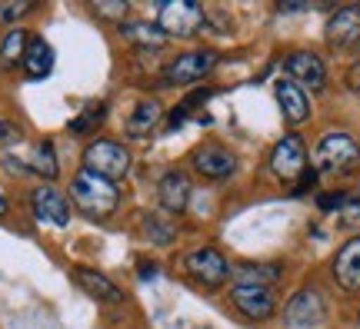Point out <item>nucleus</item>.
Masks as SVG:
<instances>
[{
    "mask_svg": "<svg viewBox=\"0 0 360 329\" xmlns=\"http://www.w3.org/2000/svg\"><path fill=\"white\" fill-rule=\"evenodd\" d=\"M70 203L84 216H90V220H107L120 206V187L114 180L101 177V173H90V170L80 166L74 173V180H70Z\"/></svg>",
    "mask_w": 360,
    "mask_h": 329,
    "instance_id": "f257e3e1",
    "label": "nucleus"
},
{
    "mask_svg": "<svg viewBox=\"0 0 360 329\" xmlns=\"http://www.w3.org/2000/svg\"><path fill=\"white\" fill-rule=\"evenodd\" d=\"M24 70L30 80H47L53 70V51L51 43L44 37H30V43H27V53H24Z\"/></svg>",
    "mask_w": 360,
    "mask_h": 329,
    "instance_id": "6ab92c4d",
    "label": "nucleus"
},
{
    "mask_svg": "<svg viewBox=\"0 0 360 329\" xmlns=\"http://www.w3.org/2000/svg\"><path fill=\"white\" fill-rule=\"evenodd\" d=\"M103 116H107V107H103V103H90L84 114L74 116V120L67 123V130H70L74 137H87V133H94V130L103 123Z\"/></svg>",
    "mask_w": 360,
    "mask_h": 329,
    "instance_id": "b1692460",
    "label": "nucleus"
},
{
    "mask_svg": "<svg viewBox=\"0 0 360 329\" xmlns=\"http://www.w3.org/2000/svg\"><path fill=\"white\" fill-rule=\"evenodd\" d=\"M157 27L177 40H191L204 30V7L193 0H170L157 7Z\"/></svg>",
    "mask_w": 360,
    "mask_h": 329,
    "instance_id": "423d86ee",
    "label": "nucleus"
},
{
    "mask_svg": "<svg viewBox=\"0 0 360 329\" xmlns=\"http://www.w3.org/2000/svg\"><path fill=\"white\" fill-rule=\"evenodd\" d=\"M94 11L97 13H103V17H114V20H120L124 24V17H127V11H130V4H94Z\"/></svg>",
    "mask_w": 360,
    "mask_h": 329,
    "instance_id": "cd10ccee",
    "label": "nucleus"
},
{
    "mask_svg": "<svg viewBox=\"0 0 360 329\" xmlns=\"http://www.w3.org/2000/svg\"><path fill=\"white\" fill-rule=\"evenodd\" d=\"M7 210H11V203H7L4 196H0V216H7Z\"/></svg>",
    "mask_w": 360,
    "mask_h": 329,
    "instance_id": "f704fd0d",
    "label": "nucleus"
},
{
    "mask_svg": "<svg viewBox=\"0 0 360 329\" xmlns=\"http://www.w3.org/2000/svg\"><path fill=\"white\" fill-rule=\"evenodd\" d=\"M137 276H141V279H154L157 276L154 260H141V266H137Z\"/></svg>",
    "mask_w": 360,
    "mask_h": 329,
    "instance_id": "7c9ffc66",
    "label": "nucleus"
},
{
    "mask_svg": "<svg viewBox=\"0 0 360 329\" xmlns=\"http://www.w3.org/2000/svg\"><path fill=\"white\" fill-rule=\"evenodd\" d=\"M30 173H40L44 180H57L60 163H57V150H53V140H40L34 153H30Z\"/></svg>",
    "mask_w": 360,
    "mask_h": 329,
    "instance_id": "4be33fe9",
    "label": "nucleus"
},
{
    "mask_svg": "<svg viewBox=\"0 0 360 329\" xmlns=\"http://www.w3.org/2000/svg\"><path fill=\"white\" fill-rule=\"evenodd\" d=\"M191 166L193 173H200L204 180H227L237 173V153L227 150L217 140H210V143L191 153Z\"/></svg>",
    "mask_w": 360,
    "mask_h": 329,
    "instance_id": "9d476101",
    "label": "nucleus"
},
{
    "mask_svg": "<svg viewBox=\"0 0 360 329\" xmlns=\"http://www.w3.org/2000/svg\"><path fill=\"white\" fill-rule=\"evenodd\" d=\"M283 74L290 83L304 90V93H321L327 87V67L314 51H290L283 57Z\"/></svg>",
    "mask_w": 360,
    "mask_h": 329,
    "instance_id": "6e6552de",
    "label": "nucleus"
},
{
    "mask_svg": "<svg viewBox=\"0 0 360 329\" xmlns=\"http://www.w3.org/2000/svg\"><path fill=\"white\" fill-rule=\"evenodd\" d=\"M283 276L281 263H240L233 266L231 279L233 283H260V286H274Z\"/></svg>",
    "mask_w": 360,
    "mask_h": 329,
    "instance_id": "412c9836",
    "label": "nucleus"
},
{
    "mask_svg": "<svg viewBox=\"0 0 360 329\" xmlns=\"http://www.w3.org/2000/svg\"><path fill=\"white\" fill-rule=\"evenodd\" d=\"M74 279H77V286L87 296H94L97 303H107V306H114V303H124L127 296H124V290L117 286L110 276H103V273H97V269H90V266H77L74 269Z\"/></svg>",
    "mask_w": 360,
    "mask_h": 329,
    "instance_id": "dca6fc26",
    "label": "nucleus"
},
{
    "mask_svg": "<svg viewBox=\"0 0 360 329\" xmlns=\"http://www.w3.org/2000/svg\"><path fill=\"white\" fill-rule=\"evenodd\" d=\"M184 120H187V110H184V107H180V110H174V114L167 116V130H177L180 123H184Z\"/></svg>",
    "mask_w": 360,
    "mask_h": 329,
    "instance_id": "473e14b6",
    "label": "nucleus"
},
{
    "mask_svg": "<svg viewBox=\"0 0 360 329\" xmlns=\"http://www.w3.org/2000/svg\"><path fill=\"white\" fill-rule=\"evenodd\" d=\"M180 263H184V273H187L197 286H204V290H224L233 273L231 260L220 253L217 246H197V250H191Z\"/></svg>",
    "mask_w": 360,
    "mask_h": 329,
    "instance_id": "7ed1b4c3",
    "label": "nucleus"
},
{
    "mask_svg": "<svg viewBox=\"0 0 360 329\" xmlns=\"http://www.w3.org/2000/svg\"><path fill=\"white\" fill-rule=\"evenodd\" d=\"M27 43H30V37H27V30H11L7 37L0 40V64L4 67H13V64H20L24 60V53H27Z\"/></svg>",
    "mask_w": 360,
    "mask_h": 329,
    "instance_id": "5701e85b",
    "label": "nucleus"
},
{
    "mask_svg": "<svg viewBox=\"0 0 360 329\" xmlns=\"http://www.w3.org/2000/svg\"><path fill=\"white\" fill-rule=\"evenodd\" d=\"M191 177L184 173V170H167L160 183H157V200L160 206L167 210L170 216H180L187 210V203H191Z\"/></svg>",
    "mask_w": 360,
    "mask_h": 329,
    "instance_id": "4468645a",
    "label": "nucleus"
},
{
    "mask_svg": "<svg viewBox=\"0 0 360 329\" xmlns=\"http://www.w3.org/2000/svg\"><path fill=\"white\" fill-rule=\"evenodd\" d=\"M310 11L307 4H277V13H304Z\"/></svg>",
    "mask_w": 360,
    "mask_h": 329,
    "instance_id": "72a5a7b5",
    "label": "nucleus"
},
{
    "mask_svg": "<svg viewBox=\"0 0 360 329\" xmlns=\"http://www.w3.org/2000/svg\"><path fill=\"white\" fill-rule=\"evenodd\" d=\"M143 233H147V240L157 243V246H167V243H174V223L170 220H160V216H147L143 220Z\"/></svg>",
    "mask_w": 360,
    "mask_h": 329,
    "instance_id": "393cba45",
    "label": "nucleus"
},
{
    "mask_svg": "<svg viewBox=\"0 0 360 329\" xmlns=\"http://www.w3.org/2000/svg\"><path fill=\"white\" fill-rule=\"evenodd\" d=\"M347 200H350V193H344V190L321 193V196H317V210H321V213H340V210L347 206Z\"/></svg>",
    "mask_w": 360,
    "mask_h": 329,
    "instance_id": "a878e982",
    "label": "nucleus"
},
{
    "mask_svg": "<svg viewBox=\"0 0 360 329\" xmlns=\"http://www.w3.org/2000/svg\"><path fill=\"white\" fill-rule=\"evenodd\" d=\"M323 37H327V43L334 51H354V47H360V4H350V7L334 11V17L327 20Z\"/></svg>",
    "mask_w": 360,
    "mask_h": 329,
    "instance_id": "f8f14e48",
    "label": "nucleus"
},
{
    "mask_svg": "<svg viewBox=\"0 0 360 329\" xmlns=\"http://www.w3.org/2000/svg\"><path fill=\"white\" fill-rule=\"evenodd\" d=\"M217 64H220V53L210 51V47L184 51L164 67V83H167V87H193V83H204L207 76L217 70Z\"/></svg>",
    "mask_w": 360,
    "mask_h": 329,
    "instance_id": "20e7f679",
    "label": "nucleus"
},
{
    "mask_svg": "<svg viewBox=\"0 0 360 329\" xmlns=\"http://www.w3.org/2000/svg\"><path fill=\"white\" fill-rule=\"evenodd\" d=\"M314 170L317 173H330V177H347L360 170V143L344 130H334L321 137L317 150H314Z\"/></svg>",
    "mask_w": 360,
    "mask_h": 329,
    "instance_id": "f03ea898",
    "label": "nucleus"
},
{
    "mask_svg": "<svg viewBox=\"0 0 360 329\" xmlns=\"http://www.w3.org/2000/svg\"><path fill=\"white\" fill-rule=\"evenodd\" d=\"M30 210L40 223H51V227L64 229L70 223V200L60 190H53L51 183H40L37 190L30 193Z\"/></svg>",
    "mask_w": 360,
    "mask_h": 329,
    "instance_id": "ddd939ff",
    "label": "nucleus"
},
{
    "mask_svg": "<svg viewBox=\"0 0 360 329\" xmlns=\"http://www.w3.org/2000/svg\"><path fill=\"white\" fill-rule=\"evenodd\" d=\"M13 140H20V127L11 120H0V143H13Z\"/></svg>",
    "mask_w": 360,
    "mask_h": 329,
    "instance_id": "c756f323",
    "label": "nucleus"
},
{
    "mask_svg": "<svg viewBox=\"0 0 360 329\" xmlns=\"http://www.w3.org/2000/svg\"><path fill=\"white\" fill-rule=\"evenodd\" d=\"M231 303L237 313L254 323H264L277 313V296L274 286H260V283H231Z\"/></svg>",
    "mask_w": 360,
    "mask_h": 329,
    "instance_id": "0eeeda50",
    "label": "nucleus"
},
{
    "mask_svg": "<svg viewBox=\"0 0 360 329\" xmlns=\"http://www.w3.org/2000/svg\"><path fill=\"white\" fill-rule=\"evenodd\" d=\"M160 116H164L160 100H154V97H143V100H137V107H134V114H130V120H127V137H134V140L147 137V133L160 123Z\"/></svg>",
    "mask_w": 360,
    "mask_h": 329,
    "instance_id": "aec40b11",
    "label": "nucleus"
},
{
    "mask_svg": "<svg viewBox=\"0 0 360 329\" xmlns=\"http://www.w3.org/2000/svg\"><path fill=\"white\" fill-rule=\"evenodd\" d=\"M84 170L117 183L130 173V150L117 140H90L84 147Z\"/></svg>",
    "mask_w": 360,
    "mask_h": 329,
    "instance_id": "39448f33",
    "label": "nucleus"
},
{
    "mask_svg": "<svg viewBox=\"0 0 360 329\" xmlns=\"http://www.w3.org/2000/svg\"><path fill=\"white\" fill-rule=\"evenodd\" d=\"M270 170H274V177L283 180V183L300 180V173L307 170V147H304L300 133H287V137L270 150Z\"/></svg>",
    "mask_w": 360,
    "mask_h": 329,
    "instance_id": "9b49d317",
    "label": "nucleus"
},
{
    "mask_svg": "<svg viewBox=\"0 0 360 329\" xmlns=\"http://www.w3.org/2000/svg\"><path fill=\"white\" fill-rule=\"evenodd\" d=\"M30 11H34V4H0V24H13Z\"/></svg>",
    "mask_w": 360,
    "mask_h": 329,
    "instance_id": "bb28decb",
    "label": "nucleus"
},
{
    "mask_svg": "<svg viewBox=\"0 0 360 329\" xmlns=\"http://www.w3.org/2000/svg\"><path fill=\"white\" fill-rule=\"evenodd\" d=\"M120 37L127 43H134V47H143V51H150V47L160 51L167 43V34L157 24H150V20H124L120 24Z\"/></svg>",
    "mask_w": 360,
    "mask_h": 329,
    "instance_id": "a211bd4d",
    "label": "nucleus"
},
{
    "mask_svg": "<svg viewBox=\"0 0 360 329\" xmlns=\"http://www.w3.org/2000/svg\"><path fill=\"white\" fill-rule=\"evenodd\" d=\"M323 316H327V303L323 296L314 286H304L290 296V303L283 306V323L287 329H314L321 326Z\"/></svg>",
    "mask_w": 360,
    "mask_h": 329,
    "instance_id": "1a4fd4ad",
    "label": "nucleus"
},
{
    "mask_svg": "<svg viewBox=\"0 0 360 329\" xmlns=\"http://www.w3.org/2000/svg\"><path fill=\"white\" fill-rule=\"evenodd\" d=\"M314 183H317V170H304V173H300V180H297V187H294V196H304Z\"/></svg>",
    "mask_w": 360,
    "mask_h": 329,
    "instance_id": "c85d7f7f",
    "label": "nucleus"
},
{
    "mask_svg": "<svg viewBox=\"0 0 360 329\" xmlns=\"http://www.w3.org/2000/svg\"><path fill=\"white\" fill-rule=\"evenodd\" d=\"M330 273H334V283L344 293H360V236L347 240L337 250Z\"/></svg>",
    "mask_w": 360,
    "mask_h": 329,
    "instance_id": "2eb2a0df",
    "label": "nucleus"
},
{
    "mask_svg": "<svg viewBox=\"0 0 360 329\" xmlns=\"http://www.w3.org/2000/svg\"><path fill=\"white\" fill-rule=\"evenodd\" d=\"M347 87L354 90V93H360V64L350 67V74H347Z\"/></svg>",
    "mask_w": 360,
    "mask_h": 329,
    "instance_id": "2f4dec72",
    "label": "nucleus"
},
{
    "mask_svg": "<svg viewBox=\"0 0 360 329\" xmlns=\"http://www.w3.org/2000/svg\"><path fill=\"white\" fill-rule=\"evenodd\" d=\"M274 93H277V103H281V114L287 123H304L310 116V103H307V93L297 87V83H290V80H277V87H274Z\"/></svg>",
    "mask_w": 360,
    "mask_h": 329,
    "instance_id": "f3484780",
    "label": "nucleus"
}]
</instances>
